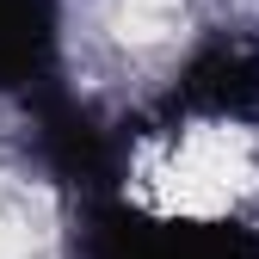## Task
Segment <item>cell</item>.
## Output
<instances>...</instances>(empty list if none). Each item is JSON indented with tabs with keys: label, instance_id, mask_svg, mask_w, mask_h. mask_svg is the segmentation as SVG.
<instances>
[{
	"label": "cell",
	"instance_id": "6da1fadb",
	"mask_svg": "<svg viewBox=\"0 0 259 259\" xmlns=\"http://www.w3.org/2000/svg\"><path fill=\"white\" fill-rule=\"evenodd\" d=\"M123 191L160 222H216L259 191V136L241 123H179L136 148Z\"/></svg>",
	"mask_w": 259,
	"mask_h": 259
},
{
	"label": "cell",
	"instance_id": "7a4b0ae2",
	"mask_svg": "<svg viewBox=\"0 0 259 259\" xmlns=\"http://www.w3.org/2000/svg\"><path fill=\"white\" fill-rule=\"evenodd\" d=\"M105 25L123 50H160L185 31V0H111Z\"/></svg>",
	"mask_w": 259,
	"mask_h": 259
},
{
	"label": "cell",
	"instance_id": "3957f363",
	"mask_svg": "<svg viewBox=\"0 0 259 259\" xmlns=\"http://www.w3.org/2000/svg\"><path fill=\"white\" fill-rule=\"evenodd\" d=\"M44 191L31 179L0 173V259H31L44 241Z\"/></svg>",
	"mask_w": 259,
	"mask_h": 259
}]
</instances>
